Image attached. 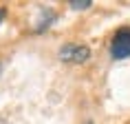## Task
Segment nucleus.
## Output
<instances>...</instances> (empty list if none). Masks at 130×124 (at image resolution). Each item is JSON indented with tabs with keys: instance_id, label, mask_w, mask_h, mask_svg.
Returning <instances> with one entry per match:
<instances>
[{
	"instance_id": "423d86ee",
	"label": "nucleus",
	"mask_w": 130,
	"mask_h": 124,
	"mask_svg": "<svg viewBox=\"0 0 130 124\" xmlns=\"http://www.w3.org/2000/svg\"><path fill=\"white\" fill-rule=\"evenodd\" d=\"M0 73H2V62H0Z\"/></svg>"
},
{
	"instance_id": "f03ea898",
	"label": "nucleus",
	"mask_w": 130,
	"mask_h": 124,
	"mask_svg": "<svg viewBox=\"0 0 130 124\" xmlns=\"http://www.w3.org/2000/svg\"><path fill=\"white\" fill-rule=\"evenodd\" d=\"M60 60L64 62H75V64H84V62L90 58V49L86 47V44H73V42H69V44H64V47L60 49Z\"/></svg>"
},
{
	"instance_id": "f257e3e1",
	"label": "nucleus",
	"mask_w": 130,
	"mask_h": 124,
	"mask_svg": "<svg viewBox=\"0 0 130 124\" xmlns=\"http://www.w3.org/2000/svg\"><path fill=\"white\" fill-rule=\"evenodd\" d=\"M110 58L112 60H126L130 58V27L117 29L110 40Z\"/></svg>"
},
{
	"instance_id": "7ed1b4c3",
	"label": "nucleus",
	"mask_w": 130,
	"mask_h": 124,
	"mask_svg": "<svg viewBox=\"0 0 130 124\" xmlns=\"http://www.w3.org/2000/svg\"><path fill=\"white\" fill-rule=\"evenodd\" d=\"M53 20H55V14L53 11H44V18H42L40 22H38V27H35V31H38V33H42V31H46L48 27H51V24H53Z\"/></svg>"
},
{
	"instance_id": "20e7f679",
	"label": "nucleus",
	"mask_w": 130,
	"mask_h": 124,
	"mask_svg": "<svg viewBox=\"0 0 130 124\" xmlns=\"http://www.w3.org/2000/svg\"><path fill=\"white\" fill-rule=\"evenodd\" d=\"M69 7L75 11H84V9L93 7V0H69Z\"/></svg>"
},
{
	"instance_id": "0eeeda50",
	"label": "nucleus",
	"mask_w": 130,
	"mask_h": 124,
	"mask_svg": "<svg viewBox=\"0 0 130 124\" xmlns=\"http://www.w3.org/2000/svg\"><path fill=\"white\" fill-rule=\"evenodd\" d=\"M86 124H93V122H86Z\"/></svg>"
},
{
	"instance_id": "39448f33",
	"label": "nucleus",
	"mask_w": 130,
	"mask_h": 124,
	"mask_svg": "<svg viewBox=\"0 0 130 124\" xmlns=\"http://www.w3.org/2000/svg\"><path fill=\"white\" fill-rule=\"evenodd\" d=\"M7 16V7H0V22H2V18Z\"/></svg>"
}]
</instances>
